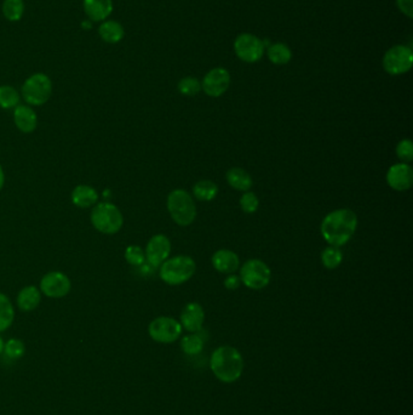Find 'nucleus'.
<instances>
[{"label":"nucleus","instance_id":"1","mask_svg":"<svg viewBox=\"0 0 413 415\" xmlns=\"http://www.w3.org/2000/svg\"><path fill=\"white\" fill-rule=\"evenodd\" d=\"M358 227V216L350 209H337L331 211L321 222V235L324 240L333 247L347 245L354 236Z\"/></svg>","mask_w":413,"mask_h":415},{"label":"nucleus","instance_id":"2","mask_svg":"<svg viewBox=\"0 0 413 415\" xmlns=\"http://www.w3.org/2000/svg\"><path fill=\"white\" fill-rule=\"evenodd\" d=\"M210 367L219 381L230 384L239 380L243 374V356L235 347L221 346L212 352Z\"/></svg>","mask_w":413,"mask_h":415},{"label":"nucleus","instance_id":"3","mask_svg":"<svg viewBox=\"0 0 413 415\" xmlns=\"http://www.w3.org/2000/svg\"><path fill=\"white\" fill-rule=\"evenodd\" d=\"M195 270L194 260L188 255H178L160 265L159 276L169 285H181L194 276Z\"/></svg>","mask_w":413,"mask_h":415},{"label":"nucleus","instance_id":"4","mask_svg":"<svg viewBox=\"0 0 413 415\" xmlns=\"http://www.w3.org/2000/svg\"><path fill=\"white\" fill-rule=\"evenodd\" d=\"M91 224L101 233L116 235L122 230L124 218L117 205L108 202H101L96 203L93 206L91 211Z\"/></svg>","mask_w":413,"mask_h":415},{"label":"nucleus","instance_id":"5","mask_svg":"<svg viewBox=\"0 0 413 415\" xmlns=\"http://www.w3.org/2000/svg\"><path fill=\"white\" fill-rule=\"evenodd\" d=\"M167 211L177 225L190 226L196 218V206L190 193L185 190H174L167 197Z\"/></svg>","mask_w":413,"mask_h":415},{"label":"nucleus","instance_id":"6","mask_svg":"<svg viewBox=\"0 0 413 415\" xmlns=\"http://www.w3.org/2000/svg\"><path fill=\"white\" fill-rule=\"evenodd\" d=\"M53 94V82L45 73L32 74L26 79L21 89V96L28 106H43Z\"/></svg>","mask_w":413,"mask_h":415},{"label":"nucleus","instance_id":"7","mask_svg":"<svg viewBox=\"0 0 413 415\" xmlns=\"http://www.w3.org/2000/svg\"><path fill=\"white\" fill-rule=\"evenodd\" d=\"M240 281L244 285L253 290L266 288L270 279L272 271L262 260L251 259L240 267Z\"/></svg>","mask_w":413,"mask_h":415},{"label":"nucleus","instance_id":"8","mask_svg":"<svg viewBox=\"0 0 413 415\" xmlns=\"http://www.w3.org/2000/svg\"><path fill=\"white\" fill-rule=\"evenodd\" d=\"M413 64V51L406 45H395L385 53L383 58V69L392 76L408 72Z\"/></svg>","mask_w":413,"mask_h":415},{"label":"nucleus","instance_id":"9","mask_svg":"<svg viewBox=\"0 0 413 415\" xmlns=\"http://www.w3.org/2000/svg\"><path fill=\"white\" fill-rule=\"evenodd\" d=\"M182 329L183 328L181 326V323L176 321L175 318L161 316L149 323L148 333L154 342L171 344L180 339Z\"/></svg>","mask_w":413,"mask_h":415},{"label":"nucleus","instance_id":"10","mask_svg":"<svg viewBox=\"0 0 413 415\" xmlns=\"http://www.w3.org/2000/svg\"><path fill=\"white\" fill-rule=\"evenodd\" d=\"M264 49H266L264 42L250 33L238 35L234 42L235 54L239 59L248 64H253L262 59Z\"/></svg>","mask_w":413,"mask_h":415},{"label":"nucleus","instance_id":"11","mask_svg":"<svg viewBox=\"0 0 413 415\" xmlns=\"http://www.w3.org/2000/svg\"><path fill=\"white\" fill-rule=\"evenodd\" d=\"M230 85V74L223 67H216L205 74L201 90L210 98L222 96Z\"/></svg>","mask_w":413,"mask_h":415},{"label":"nucleus","instance_id":"12","mask_svg":"<svg viewBox=\"0 0 413 415\" xmlns=\"http://www.w3.org/2000/svg\"><path fill=\"white\" fill-rule=\"evenodd\" d=\"M72 284L68 277L59 271L45 274L40 281V292L48 298L61 299L68 295Z\"/></svg>","mask_w":413,"mask_h":415},{"label":"nucleus","instance_id":"13","mask_svg":"<svg viewBox=\"0 0 413 415\" xmlns=\"http://www.w3.org/2000/svg\"><path fill=\"white\" fill-rule=\"evenodd\" d=\"M170 253L171 242L165 235L153 236L145 251L147 263L153 267H159L164 261L169 259Z\"/></svg>","mask_w":413,"mask_h":415},{"label":"nucleus","instance_id":"14","mask_svg":"<svg viewBox=\"0 0 413 415\" xmlns=\"http://www.w3.org/2000/svg\"><path fill=\"white\" fill-rule=\"evenodd\" d=\"M387 182L395 191H407L413 185L412 166L406 163H398L390 166L387 173Z\"/></svg>","mask_w":413,"mask_h":415},{"label":"nucleus","instance_id":"15","mask_svg":"<svg viewBox=\"0 0 413 415\" xmlns=\"http://www.w3.org/2000/svg\"><path fill=\"white\" fill-rule=\"evenodd\" d=\"M181 326L187 332L198 333L203 329L205 321L204 308L198 303H190L185 305L180 315Z\"/></svg>","mask_w":413,"mask_h":415},{"label":"nucleus","instance_id":"16","mask_svg":"<svg viewBox=\"0 0 413 415\" xmlns=\"http://www.w3.org/2000/svg\"><path fill=\"white\" fill-rule=\"evenodd\" d=\"M211 263L216 271L221 274H232L238 271L240 259L234 251L228 249H219L212 255Z\"/></svg>","mask_w":413,"mask_h":415},{"label":"nucleus","instance_id":"17","mask_svg":"<svg viewBox=\"0 0 413 415\" xmlns=\"http://www.w3.org/2000/svg\"><path fill=\"white\" fill-rule=\"evenodd\" d=\"M84 11L93 22H103L112 15V0H84Z\"/></svg>","mask_w":413,"mask_h":415},{"label":"nucleus","instance_id":"18","mask_svg":"<svg viewBox=\"0 0 413 415\" xmlns=\"http://www.w3.org/2000/svg\"><path fill=\"white\" fill-rule=\"evenodd\" d=\"M14 121L20 132L30 134L38 127V117L35 109L28 105H19L14 111Z\"/></svg>","mask_w":413,"mask_h":415},{"label":"nucleus","instance_id":"19","mask_svg":"<svg viewBox=\"0 0 413 415\" xmlns=\"http://www.w3.org/2000/svg\"><path fill=\"white\" fill-rule=\"evenodd\" d=\"M98 35L100 38L108 44H117L122 42L125 30L120 22L114 20L103 21L98 27Z\"/></svg>","mask_w":413,"mask_h":415},{"label":"nucleus","instance_id":"20","mask_svg":"<svg viewBox=\"0 0 413 415\" xmlns=\"http://www.w3.org/2000/svg\"><path fill=\"white\" fill-rule=\"evenodd\" d=\"M42 301V292L35 285H28L21 290L17 295V306L24 312H30L39 306Z\"/></svg>","mask_w":413,"mask_h":415},{"label":"nucleus","instance_id":"21","mask_svg":"<svg viewBox=\"0 0 413 415\" xmlns=\"http://www.w3.org/2000/svg\"><path fill=\"white\" fill-rule=\"evenodd\" d=\"M72 202L78 208H90L98 202V191L88 185H79L72 192Z\"/></svg>","mask_w":413,"mask_h":415},{"label":"nucleus","instance_id":"22","mask_svg":"<svg viewBox=\"0 0 413 415\" xmlns=\"http://www.w3.org/2000/svg\"><path fill=\"white\" fill-rule=\"evenodd\" d=\"M227 182L234 190L248 192L253 187V181L251 175L243 168H232L227 171L226 175Z\"/></svg>","mask_w":413,"mask_h":415},{"label":"nucleus","instance_id":"23","mask_svg":"<svg viewBox=\"0 0 413 415\" xmlns=\"http://www.w3.org/2000/svg\"><path fill=\"white\" fill-rule=\"evenodd\" d=\"M268 59L272 64L282 66L291 61L292 51L286 44L284 43H275V44L269 45L267 51Z\"/></svg>","mask_w":413,"mask_h":415},{"label":"nucleus","instance_id":"24","mask_svg":"<svg viewBox=\"0 0 413 415\" xmlns=\"http://www.w3.org/2000/svg\"><path fill=\"white\" fill-rule=\"evenodd\" d=\"M193 195L201 202H210L219 195V186L214 181L200 180L193 186Z\"/></svg>","mask_w":413,"mask_h":415},{"label":"nucleus","instance_id":"25","mask_svg":"<svg viewBox=\"0 0 413 415\" xmlns=\"http://www.w3.org/2000/svg\"><path fill=\"white\" fill-rule=\"evenodd\" d=\"M15 318V310L10 299L6 294L0 293V333L6 332L11 327Z\"/></svg>","mask_w":413,"mask_h":415},{"label":"nucleus","instance_id":"26","mask_svg":"<svg viewBox=\"0 0 413 415\" xmlns=\"http://www.w3.org/2000/svg\"><path fill=\"white\" fill-rule=\"evenodd\" d=\"M204 337L198 333H190L188 335L182 337L181 340V348L188 356H195L199 355L200 352L204 348Z\"/></svg>","mask_w":413,"mask_h":415},{"label":"nucleus","instance_id":"27","mask_svg":"<svg viewBox=\"0 0 413 415\" xmlns=\"http://www.w3.org/2000/svg\"><path fill=\"white\" fill-rule=\"evenodd\" d=\"M1 11L6 20L19 22L25 14V3L24 0H4Z\"/></svg>","mask_w":413,"mask_h":415},{"label":"nucleus","instance_id":"28","mask_svg":"<svg viewBox=\"0 0 413 415\" xmlns=\"http://www.w3.org/2000/svg\"><path fill=\"white\" fill-rule=\"evenodd\" d=\"M21 95L14 87L1 85L0 87V107L11 109L20 105Z\"/></svg>","mask_w":413,"mask_h":415},{"label":"nucleus","instance_id":"29","mask_svg":"<svg viewBox=\"0 0 413 415\" xmlns=\"http://www.w3.org/2000/svg\"><path fill=\"white\" fill-rule=\"evenodd\" d=\"M343 261V254L338 247L330 245L321 253V263L326 269H337Z\"/></svg>","mask_w":413,"mask_h":415},{"label":"nucleus","instance_id":"30","mask_svg":"<svg viewBox=\"0 0 413 415\" xmlns=\"http://www.w3.org/2000/svg\"><path fill=\"white\" fill-rule=\"evenodd\" d=\"M178 91L185 96H195L201 91V83L199 79L195 77H185L181 79L180 83L177 85Z\"/></svg>","mask_w":413,"mask_h":415},{"label":"nucleus","instance_id":"31","mask_svg":"<svg viewBox=\"0 0 413 415\" xmlns=\"http://www.w3.org/2000/svg\"><path fill=\"white\" fill-rule=\"evenodd\" d=\"M25 344L19 339H10L9 342L4 344L3 353L10 360H20L25 355Z\"/></svg>","mask_w":413,"mask_h":415},{"label":"nucleus","instance_id":"32","mask_svg":"<svg viewBox=\"0 0 413 415\" xmlns=\"http://www.w3.org/2000/svg\"><path fill=\"white\" fill-rule=\"evenodd\" d=\"M125 259L132 266H142L146 261V254L138 245H130L125 250Z\"/></svg>","mask_w":413,"mask_h":415},{"label":"nucleus","instance_id":"33","mask_svg":"<svg viewBox=\"0 0 413 415\" xmlns=\"http://www.w3.org/2000/svg\"><path fill=\"white\" fill-rule=\"evenodd\" d=\"M240 208L243 209L244 213L246 214H253L256 213L258 209V205H259V200L256 193H253L251 191L245 192L241 198H240Z\"/></svg>","mask_w":413,"mask_h":415},{"label":"nucleus","instance_id":"34","mask_svg":"<svg viewBox=\"0 0 413 415\" xmlns=\"http://www.w3.org/2000/svg\"><path fill=\"white\" fill-rule=\"evenodd\" d=\"M396 156L401 163H411L413 161V143L411 140L405 139L398 142L396 146Z\"/></svg>","mask_w":413,"mask_h":415},{"label":"nucleus","instance_id":"35","mask_svg":"<svg viewBox=\"0 0 413 415\" xmlns=\"http://www.w3.org/2000/svg\"><path fill=\"white\" fill-rule=\"evenodd\" d=\"M396 4L403 15L407 16L408 19H412L413 0H396Z\"/></svg>","mask_w":413,"mask_h":415},{"label":"nucleus","instance_id":"36","mask_svg":"<svg viewBox=\"0 0 413 415\" xmlns=\"http://www.w3.org/2000/svg\"><path fill=\"white\" fill-rule=\"evenodd\" d=\"M240 283H241V281H240V277L237 276V274H228L226 277V279H224V287H226V289H228V290L238 289L240 287Z\"/></svg>","mask_w":413,"mask_h":415},{"label":"nucleus","instance_id":"37","mask_svg":"<svg viewBox=\"0 0 413 415\" xmlns=\"http://www.w3.org/2000/svg\"><path fill=\"white\" fill-rule=\"evenodd\" d=\"M4 182H6V175H4V171H3V168L0 166V191L3 188V186H4Z\"/></svg>","mask_w":413,"mask_h":415},{"label":"nucleus","instance_id":"38","mask_svg":"<svg viewBox=\"0 0 413 415\" xmlns=\"http://www.w3.org/2000/svg\"><path fill=\"white\" fill-rule=\"evenodd\" d=\"M83 27L85 28V30H90V28H91V24L89 22V19L88 21H84Z\"/></svg>","mask_w":413,"mask_h":415},{"label":"nucleus","instance_id":"39","mask_svg":"<svg viewBox=\"0 0 413 415\" xmlns=\"http://www.w3.org/2000/svg\"><path fill=\"white\" fill-rule=\"evenodd\" d=\"M4 344H6V342H4V340L0 337V355L4 351Z\"/></svg>","mask_w":413,"mask_h":415}]
</instances>
